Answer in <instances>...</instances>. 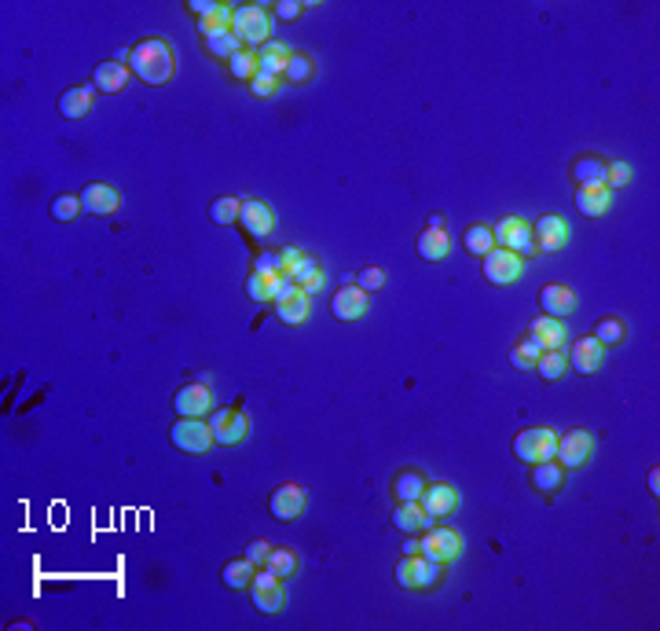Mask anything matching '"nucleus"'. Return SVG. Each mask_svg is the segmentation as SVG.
I'll list each match as a JSON object with an SVG mask.
<instances>
[{
    "label": "nucleus",
    "instance_id": "f257e3e1",
    "mask_svg": "<svg viewBox=\"0 0 660 631\" xmlns=\"http://www.w3.org/2000/svg\"><path fill=\"white\" fill-rule=\"evenodd\" d=\"M129 70L143 81V85H169L176 59H173V44L165 37H143L140 44L129 48Z\"/></svg>",
    "mask_w": 660,
    "mask_h": 631
},
{
    "label": "nucleus",
    "instance_id": "f03ea898",
    "mask_svg": "<svg viewBox=\"0 0 660 631\" xmlns=\"http://www.w3.org/2000/svg\"><path fill=\"white\" fill-rule=\"evenodd\" d=\"M231 34L243 41V48H261L272 41V12L264 4H238L231 12Z\"/></svg>",
    "mask_w": 660,
    "mask_h": 631
},
{
    "label": "nucleus",
    "instance_id": "7ed1b4c3",
    "mask_svg": "<svg viewBox=\"0 0 660 631\" xmlns=\"http://www.w3.org/2000/svg\"><path fill=\"white\" fill-rule=\"evenodd\" d=\"M418 554H426L440 565H452L463 554V532L452 525H430L418 539Z\"/></svg>",
    "mask_w": 660,
    "mask_h": 631
},
{
    "label": "nucleus",
    "instance_id": "20e7f679",
    "mask_svg": "<svg viewBox=\"0 0 660 631\" xmlns=\"http://www.w3.org/2000/svg\"><path fill=\"white\" fill-rule=\"evenodd\" d=\"M312 294H305L302 287H297L290 276H283L279 279V290H276V316L286 323V327H302V323H309V316H312V302H309Z\"/></svg>",
    "mask_w": 660,
    "mask_h": 631
},
{
    "label": "nucleus",
    "instance_id": "39448f33",
    "mask_svg": "<svg viewBox=\"0 0 660 631\" xmlns=\"http://www.w3.org/2000/svg\"><path fill=\"white\" fill-rule=\"evenodd\" d=\"M440 580V562L426 558V554H404L397 562V584L407 591H430Z\"/></svg>",
    "mask_w": 660,
    "mask_h": 631
},
{
    "label": "nucleus",
    "instance_id": "423d86ee",
    "mask_svg": "<svg viewBox=\"0 0 660 631\" xmlns=\"http://www.w3.org/2000/svg\"><path fill=\"white\" fill-rule=\"evenodd\" d=\"M554 448H558V433L551 426H528L514 437V456L528 466L543 463V459H554Z\"/></svg>",
    "mask_w": 660,
    "mask_h": 631
},
{
    "label": "nucleus",
    "instance_id": "0eeeda50",
    "mask_svg": "<svg viewBox=\"0 0 660 631\" xmlns=\"http://www.w3.org/2000/svg\"><path fill=\"white\" fill-rule=\"evenodd\" d=\"M495 247L499 250H510V254H518L521 261L525 257H535V239H532V224L525 217H503L495 228Z\"/></svg>",
    "mask_w": 660,
    "mask_h": 631
},
{
    "label": "nucleus",
    "instance_id": "6e6552de",
    "mask_svg": "<svg viewBox=\"0 0 660 631\" xmlns=\"http://www.w3.org/2000/svg\"><path fill=\"white\" fill-rule=\"evenodd\" d=\"M209 430H213V441L224 448L243 444L250 437V415L243 408H217L209 411Z\"/></svg>",
    "mask_w": 660,
    "mask_h": 631
},
{
    "label": "nucleus",
    "instance_id": "1a4fd4ad",
    "mask_svg": "<svg viewBox=\"0 0 660 631\" xmlns=\"http://www.w3.org/2000/svg\"><path fill=\"white\" fill-rule=\"evenodd\" d=\"M169 437H173V444L180 448V452H188V456H202L217 444L213 430H209V423H202V418H176Z\"/></svg>",
    "mask_w": 660,
    "mask_h": 631
},
{
    "label": "nucleus",
    "instance_id": "9d476101",
    "mask_svg": "<svg viewBox=\"0 0 660 631\" xmlns=\"http://www.w3.org/2000/svg\"><path fill=\"white\" fill-rule=\"evenodd\" d=\"M250 598H254V610L257 613H268V617H276L286 610V591H283V577L276 573H257L254 584H250Z\"/></svg>",
    "mask_w": 660,
    "mask_h": 631
},
{
    "label": "nucleus",
    "instance_id": "9b49d317",
    "mask_svg": "<svg viewBox=\"0 0 660 631\" xmlns=\"http://www.w3.org/2000/svg\"><path fill=\"white\" fill-rule=\"evenodd\" d=\"M594 452V433L591 430H565L558 433V448H554V459L565 466V470H576L591 459Z\"/></svg>",
    "mask_w": 660,
    "mask_h": 631
},
{
    "label": "nucleus",
    "instance_id": "f8f14e48",
    "mask_svg": "<svg viewBox=\"0 0 660 631\" xmlns=\"http://www.w3.org/2000/svg\"><path fill=\"white\" fill-rule=\"evenodd\" d=\"M173 408L180 418H205L209 411H213V389H209V382H188L176 389L173 397Z\"/></svg>",
    "mask_w": 660,
    "mask_h": 631
},
{
    "label": "nucleus",
    "instance_id": "ddd939ff",
    "mask_svg": "<svg viewBox=\"0 0 660 631\" xmlns=\"http://www.w3.org/2000/svg\"><path fill=\"white\" fill-rule=\"evenodd\" d=\"M525 272V261L518 254H510V250H488L485 254V279L492 287H510V283H518Z\"/></svg>",
    "mask_w": 660,
    "mask_h": 631
},
{
    "label": "nucleus",
    "instance_id": "4468645a",
    "mask_svg": "<svg viewBox=\"0 0 660 631\" xmlns=\"http://www.w3.org/2000/svg\"><path fill=\"white\" fill-rule=\"evenodd\" d=\"M305 506H309V492L302 485H279L272 499H268V510H272L276 522H297L305 514Z\"/></svg>",
    "mask_w": 660,
    "mask_h": 631
},
{
    "label": "nucleus",
    "instance_id": "2eb2a0df",
    "mask_svg": "<svg viewBox=\"0 0 660 631\" xmlns=\"http://www.w3.org/2000/svg\"><path fill=\"white\" fill-rule=\"evenodd\" d=\"M539 305H543L547 316L565 320V316H573V312H576L580 297H576V290L568 287V283H547L543 290H539Z\"/></svg>",
    "mask_w": 660,
    "mask_h": 631
},
{
    "label": "nucleus",
    "instance_id": "dca6fc26",
    "mask_svg": "<svg viewBox=\"0 0 660 631\" xmlns=\"http://www.w3.org/2000/svg\"><path fill=\"white\" fill-rule=\"evenodd\" d=\"M568 224L561 221V217H554V214H547V217H539L535 224H532V239H535V250H543V254H554V250H561L565 243H568Z\"/></svg>",
    "mask_w": 660,
    "mask_h": 631
},
{
    "label": "nucleus",
    "instance_id": "f3484780",
    "mask_svg": "<svg viewBox=\"0 0 660 631\" xmlns=\"http://www.w3.org/2000/svg\"><path fill=\"white\" fill-rule=\"evenodd\" d=\"M81 206H85V214H93V217H107L114 214L117 206H122V195H117V188L110 184H100V180H93L85 191H81Z\"/></svg>",
    "mask_w": 660,
    "mask_h": 631
},
{
    "label": "nucleus",
    "instance_id": "a211bd4d",
    "mask_svg": "<svg viewBox=\"0 0 660 631\" xmlns=\"http://www.w3.org/2000/svg\"><path fill=\"white\" fill-rule=\"evenodd\" d=\"M330 309H334V316L345 320V323L364 320V316H367V290H359L356 283H349V287H342V290L334 294Z\"/></svg>",
    "mask_w": 660,
    "mask_h": 631
},
{
    "label": "nucleus",
    "instance_id": "6ab92c4d",
    "mask_svg": "<svg viewBox=\"0 0 660 631\" xmlns=\"http://www.w3.org/2000/svg\"><path fill=\"white\" fill-rule=\"evenodd\" d=\"M238 221H243V228L250 231V235H272L276 231V209L272 206H264V202H257V198H246L243 202V209H238Z\"/></svg>",
    "mask_w": 660,
    "mask_h": 631
},
{
    "label": "nucleus",
    "instance_id": "aec40b11",
    "mask_svg": "<svg viewBox=\"0 0 660 631\" xmlns=\"http://www.w3.org/2000/svg\"><path fill=\"white\" fill-rule=\"evenodd\" d=\"M423 506H426V514L433 522H444V518H452L455 510H459V492L452 485H426Z\"/></svg>",
    "mask_w": 660,
    "mask_h": 631
},
{
    "label": "nucleus",
    "instance_id": "412c9836",
    "mask_svg": "<svg viewBox=\"0 0 660 631\" xmlns=\"http://www.w3.org/2000/svg\"><path fill=\"white\" fill-rule=\"evenodd\" d=\"M129 74H133L129 63H117V59H107V63H100V67L93 70V88H96V93H107V96L125 93Z\"/></svg>",
    "mask_w": 660,
    "mask_h": 631
},
{
    "label": "nucleus",
    "instance_id": "4be33fe9",
    "mask_svg": "<svg viewBox=\"0 0 660 631\" xmlns=\"http://www.w3.org/2000/svg\"><path fill=\"white\" fill-rule=\"evenodd\" d=\"M393 525H397L400 532H407V536H423V532L433 525V518L426 514L423 499H407V503H397V510H393Z\"/></svg>",
    "mask_w": 660,
    "mask_h": 631
},
{
    "label": "nucleus",
    "instance_id": "5701e85b",
    "mask_svg": "<svg viewBox=\"0 0 660 631\" xmlns=\"http://www.w3.org/2000/svg\"><path fill=\"white\" fill-rule=\"evenodd\" d=\"M602 360H606V349L587 335V338L573 342V352H568V368H573L576 375H594L598 368H602Z\"/></svg>",
    "mask_w": 660,
    "mask_h": 631
},
{
    "label": "nucleus",
    "instance_id": "b1692460",
    "mask_svg": "<svg viewBox=\"0 0 660 631\" xmlns=\"http://www.w3.org/2000/svg\"><path fill=\"white\" fill-rule=\"evenodd\" d=\"M290 44L283 41H268L257 48V74H268V77H279L286 74V63H290Z\"/></svg>",
    "mask_w": 660,
    "mask_h": 631
},
{
    "label": "nucleus",
    "instance_id": "393cba45",
    "mask_svg": "<svg viewBox=\"0 0 660 631\" xmlns=\"http://www.w3.org/2000/svg\"><path fill=\"white\" fill-rule=\"evenodd\" d=\"M415 250L423 261H444L447 254H452V235H447L444 228H426L415 239Z\"/></svg>",
    "mask_w": 660,
    "mask_h": 631
},
{
    "label": "nucleus",
    "instance_id": "a878e982",
    "mask_svg": "<svg viewBox=\"0 0 660 631\" xmlns=\"http://www.w3.org/2000/svg\"><path fill=\"white\" fill-rule=\"evenodd\" d=\"M528 335L543 345V349H561L565 338H568V330H565V320H554V316H535L532 327H528Z\"/></svg>",
    "mask_w": 660,
    "mask_h": 631
},
{
    "label": "nucleus",
    "instance_id": "bb28decb",
    "mask_svg": "<svg viewBox=\"0 0 660 631\" xmlns=\"http://www.w3.org/2000/svg\"><path fill=\"white\" fill-rule=\"evenodd\" d=\"M606 169H609V162L598 155H580L573 162V176L580 188H606Z\"/></svg>",
    "mask_w": 660,
    "mask_h": 631
},
{
    "label": "nucleus",
    "instance_id": "cd10ccee",
    "mask_svg": "<svg viewBox=\"0 0 660 631\" xmlns=\"http://www.w3.org/2000/svg\"><path fill=\"white\" fill-rule=\"evenodd\" d=\"M561 485H565V466L558 463V459H543V463H535L532 466V489L535 492H561Z\"/></svg>",
    "mask_w": 660,
    "mask_h": 631
},
{
    "label": "nucleus",
    "instance_id": "c85d7f7f",
    "mask_svg": "<svg viewBox=\"0 0 660 631\" xmlns=\"http://www.w3.org/2000/svg\"><path fill=\"white\" fill-rule=\"evenodd\" d=\"M88 110H93V85H85V88H67V93L59 96V114L70 117V122L85 117Z\"/></svg>",
    "mask_w": 660,
    "mask_h": 631
},
{
    "label": "nucleus",
    "instance_id": "c756f323",
    "mask_svg": "<svg viewBox=\"0 0 660 631\" xmlns=\"http://www.w3.org/2000/svg\"><path fill=\"white\" fill-rule=\"evenodd\" d=\"M573 202H576V209L584 217H602L609 209V202H613V191L609 188H580Z\"/></svg>",
    "mask_w": 660,
    "mask_h": 631
},
{
    "label": "nucleus",
    "instance_id": "7c9ffc66",
    "mask_svg": "<svg viewBox=\"0 0 660 631\" xmlns=\"http://www.w3.org/2000/svg\"><path fill=\"white\" fill-rule=\"evenodd\" d=\"M598 345L602 349H609V345H624L627 342V323H624V316H602L594 323V335H591Z\"/></svg>",
    "mask_w": 660,
    "mask_h": 631
},
{
    "label": "nucleus",
    "instance_id": "2f4dec72",
    "mask_svg": "<svg viewBox=\"0 0 660 631\" xmlns=\"http://www.w3.org/2000/svg\"><path fill=\"white\" fill-rule=\"evenodd\" d=\"M254 577H257V565L243 554V558H235V562H228L224 565V573H221V580H224V587H231V591H243V587H250L254 584Z\"/></svg>",
    "mask_w": 660,
    "mask_h": 631
},
{
    "label": "nucleus",
    "instance_id": "473e14b6",
    "mask_svg": "<svg viewBox=\"0 0 660 631\" xmlns=\"http://www.w3.org/2000/svg\"><path fill=\"white\" fill-rule=\"evenodd\" d=\"M426 485H430V481H426L423 473H418V470H400V473L393 477V496H397L400 503H407V499H423Z\"/></svg>",
    "mask_w": 660,
    "mask_h": 631
},
{
    "label": "nucleus",
    "instance_id": "72a5a7b5",
    "mask_svg": "<svg viewBox=\"0 0 660 631\" xmlns=\"http://www.w3.org/2000/svg\"><path fill=\"white\" fill-rule=\"evenodd\" d=\"M568 371V352L565 349H543V356L535 360V375L543 382H558Z\"/></svg>",
    "mask_w": 660,
    "mask_h": 631
},
{
    "label": "nucleus",
    "instance_id": "f704fd0d",
    "mask_svg": "<svg viewBox=\"0 0 660 631\" xmlns=\"http://www.w3.org/2000/svg\"><path fill=\"white\" fill-rule=\"evenodd\" d=\"M463 243L473 257H485L488 250H495V235H492V224H481V221H473L463 235Z\"/></svg>",
    "mask_w": 660,
    "mask_h": 631
},
{
    "label": "nucleus",
    "instance_id": "c9c22d12",
    "mask_svg": "<svg viewBox=\"0 0 660 631\" xmlns=\"http://www.w3.org/2000/svg\"><path fill=\"white\" fill-rule=\"evenodd\" d=\"M264 569L268 573H276V577H294L297 573V551L294 547H272L268 551V558H264Z\"/></svg>",
    "mask_w": 660,
    "mask_h": 631
},
{
    "label": "nucleus",
    "instance_id": "e433bc0d",
    "mask_svg": "<svg viewBox=\"0 0 660 631\" xmlns=\"http://www.w3.org/2000/svg\"><path fill=\"white\" fill-rule=\"evenodd\" d=\"M543 356V345H539L532 335H525L518 345H514V352H510V364L514 368H521V371H535V360Z\"/></svg>",
    "mask_w": 660,
    "mask_h": 631
},
{
    "label": "nucleus",
    "instance_id": "4c0bfd02",
    "mask_svg": "<svg viewBox=\"0 0 660 631\" xmlns=\"http://www.w3.org/2000/svg\"><path fill=\"white\" fill-rule=\"evenodd\" d=\"M228 74H231L235 81H254V77H257V52H250V48L235 52V55L228 59Z\"/></svg>",
    "mask_w": 660,
    "mask_h": 631
},
{
    "label": "nucleus",
    "instance_id": "58836bf2",
    "mask_svg": "<svg viewBox=\"0 0 660 631\" xmlns=\"http://www.w3.org/2000/svg\"><path fill=\"white\" fill-rule=\"evenodd\" d=\"M286 77H290L294 85H309V81L316 77V59H312L309 52H294L290 63H286Z\"/></svg>",
    "mask_w": 660,
    "mask_h": 631
},
{
    "label": "nucleus",
    "instance_id": "ea45409f",
    "mask_svg": "<svg viewBox=\"0 0 660 631\" xmlns=\"http://www.w3.org/2000/svg\"><path fill=\"white\" fill-rule=\"evenodd\" d=\"M205 52L217 55V59H231L235 52H243V41H238V37L231 34V26H228V29H221V34L205 37Z\"/></svg>",
    "mask_w": 660,
    "mask_h": 631
},
{
    "label": "nucleus",
    "instance_id": "a19ab883",
    "mask_svg": "<svg viewBox=\"0 0 660 631\" xmlns=\"http://www.w3.org/2000/svg\"><path fill=\"white\" fill-rule=\"evenodd\" d=\"M238 209H243V198L221 195V198H213V206H209V217H213L217 224H235L238 221Z\"/></svg>",
    "mask_w": 660,
    "mask_h": 631
},
{
    "label": "nucleus",
    "instance_id": "79ce46f5",
    "mask_svg": "<svg viewBox=\"0 0 660 631\" xmlns=\"http://www.w3.org/2000/svg\"><path fill=\"white\" fill-rule=\"evenodd\" d=\"M279 279H283V276H276V279H268V276H257V272H250L246 294L254 297V302H276V290H279Z\"/></svg>",
    "mask_w": 660,
    "mask_h": 631
},
{
    "label": "nucleus",
    "instance_id": "37998d69",
    "mask_svg": "<svg viewBox=\"0 0 660 631\" xmlns=\"http://www.w3.org/2000/svg\"><path fill=\"white\" fill-rule=\"evenodd\" d=\"M81 195H70V191H63V195H55L52 198V217L55 221H74L77 214H81Z\"/></svg>",
    "mask_w": 660,
    "mask_h": 631
},
{
    "label": "nucleus",
    "instance_id": "c03bdc74",
    "mask_svg": "<svg viewBox=\"0 0 660 631\" xmlns=\"http://www.w3.org/2000/svg\"><path fill=\"white\" fill-rule=\"evenodd\" d=\"M385 283H389V276H385V268H378V264L359 268V276H356V287H359V290H367V294L382 290Z\"/></svg>",
    "mask_w": 660,
    "mask_h": 631
},
{
    "label": "nucleus",
    "instance_id": "a18cd8bd",
    "mask_svg": "<svg viewBox=\"0 0 660 631\" xmlns=\"http://www.w3.org/2000/svg\"><path fill=\"white\" fill-rule=\"evenodd\" d=\"M254 272H257V276H268V279L283 276V257H279V250H276V254H272V250L257 254V261H254Z\"/></svg>",
    "mask_w": 660,
    "mask_h": 631
},
{
    "label": "nucleus",
    "instance_id": "49530a36",
    "mask_svg": "<svg viewBox=\"0 0 660 631\" xmlns=\"http://www.w3.org/2000/svg\"><path fill=\"white\" fill-rule=\"evenodd\" d=\"M312 4H297V0H279V4L272 8V19L276 22H294V19H302Z\"/></svg>",
    "mask_w": 660,
    "mask_h": 631
},
{
    "label": "nucleus",
    "instance_id": "de8ad7c7",
    "mask_svg": "<svg viewBox=\"0 0 660 631\" xmlns=\"http://www.w3.org/2000/svg\"><path fill=\"white\" fill-rule=\"evenodd\" d=\"M250 93H254L257 100H272V96L279 93V77H268V74H257V77L250 81Z\"/></svg>",
    "mask_w": 660,
    "mask_h": 631
},
{
    "label": "nucleus",
    "instance_id": "09e8293b",
    "mask_svg": "<svg viewBox=\"0 0 660 631\" xmlns=\"http://www.w3.org/2000/svg\"><path fill=\"white\" fill-rule=\"evenodd\" d=\"M279 257H283V276H290V279H294V276H297V268L305 264V257H309V254H305V250H297V247H283V250H279Z\"/></svg>",
    "mask_w": 660,
    "mask_h": 631
},
{
    "label": "nucleus",
    "instance_id": "8fccbe9b",
    "mask_svg": "<svg viewBox=\"0 0 660 631\" xmlns=\"http://www.w3.org/2000/svg\"><path fill=\"white\" fill-rule=\"evenodd\" d=\"M627 180H632V166L627 162H609V169H606V188L613 191V188H624Z\"/></svg>",
    "mask_w": 660,
    "mask_h": 631
},
{
    "label": "nucleus",
    "instance_id": "3c124183",
    "mask_svg": "<svg viewBox=\"0 0 660 631\" xmlns=\"http://www.w3.org/2000/svg\"><path fill=\"white\" fill-rule=\"evenodd\" d=\"M188 12H191L195 19H209V15H221L224 4H221V0H191Z\"/></svg>",
    "mask_w": 660,
    "mask_h": 631
},
{
    "label": "nucleus",
    "instance_id": "603ef678",
    "mask_svg": "<svg viewBox=\"0 0 660 631\" xmlns=\"http://www.w3.org/2000/svg\"><path fill=\"white\" fill-rule=\"evenodd\" d=\"M268 551H272V544H268V539H254V544L246 547V558H250L254 565H264V558H268Z\"/></svg>",
    "mask_w": 660,
    "mask_h": 631
},
{
    "label": "nucleus",
    "instance_id": "864d4df0",
    "mask_svg": "<svg viewBox=\"0 0 660 631\" xmlns=\"http://www.w3.org/2000/svg\"><path fill=\"white\" fill-rule=\"evenodd\" d=\"M646 481H649V492H653V496H656V492H660V470H656V466H653V470H649V477H646Z\"/></svg>",
    "mask_w": 660,
    "mask_h": 631
},
{
    "label": "nucleus",
    "instance_id": "5fc2aeb1",
    "mask_svg": "<svg viewBox=\"0 0 660 631\" xmlns=\"http://www.w3.org/2000/svg\"><path fill=\"white\" fill-rule=\"evenodd\" d=\"M404 554H418V539H415V536H411L407 544H404Z\"/></svg>",
    "mask_w": 660,
    "mask_h": 631
}]
</instances>
